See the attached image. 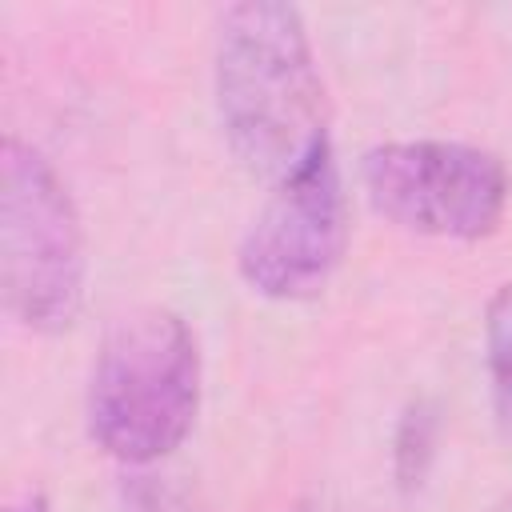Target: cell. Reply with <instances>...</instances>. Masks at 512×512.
<instances>
[{
	"mask_svg": "<svg viewBox=\"0 0 512 512\" xmlns=\"http://www.w3.org/2000/svg\"><path fill=\"white\" fill-rule=\"evenodd\" d=\"M216 116L232 156L272 184L328 144L324 80L292 4L244 0L216 28Z\"/></svg>",
	"mask_w": 512,
	"mask_h": 512,
	"instance_id": "6da1fadb",
	"label": "cell"
},
{
	"mask_svg": "<svg viewBox=\"0 0 512 512\" xmlns=\"http://www.w3.org/2000/svg\"><path fill=\"white\" fill-rule=\"evenodd\" d=\"M200 408V352L168 308H132L112 320L88 376V432L124 460L152 464L180 448Z\"/></svg>",
	"mask_w": 512,
	"mask_h": 512,
	"instance_id": "7a4b0ae2",
	"label": "cell"
},
{
	"mask_svg": "<svg viewBox=\"0 0 512 512\" xmlns=\"http://www.w3.org/2000/svg\"><path fill=\"white\" fill-rule=\"evenodd\" d=\"M84 228L56 168L24 140L0 148V288L32 332H64L84 300Z\"/></svg>",
	"mask_w": 512,
	"mask_h": 512,
	"instance_id": "3957f363",
	"label": "cell"
},
{
	"mask_svg": "<svg viewBox=\"0 0 512 512\" xmlns=\"http://www.w3.org/2000/svg\"><path fill=\"white\" fill-rule=\"evenodd\" d=\"M360 176L372 208L420 236L480 240L496 232L508 208V168L476 144H376L364 152Z\"/></svg>",
	"mask_w": 512,
	"mask_h": 512,
	"instance_id": "277c9868",
	"label": "cell"
},
{
	"mask_svg": "<svg viewBox=\"0 0 512 512\" xmlns=\"http://www.w3.org/2000/svg\"><path fill=\"white\" fill-rule=\"evenodd\" d=\"M344 244V188L332 144H324L272 188L240 240L236 268L244 284L268 300H308L332 280Z\"/></svg>",
	"mask_w": 512,
	"mask_h": 512,
	"instance_id": "5b68a950",
	"label": "cell"
},
{
	"mask_svg": "<svg viewBox=\"0 0 512 512\" xmlns=\"http://www.w3.org/2000/svg\"><path fill=\"white\" fill-rule=\"evenodd\" d=\"M484 356L500 428L512 436V284H504L484 312Z\"/></svg>",
	"mask_w": 512,
	"mask_h": 512,
	"instance_id": "8992f818",
	"label": "cell"
},
{
	"mask_svg": "<svg viewBox=\"0 0 512 512\" xmlns=\"http://www.w3.org/2000/svg\"><path fill=\"white\" fill-rule=\"evenodd\" d=\"M432 448H436V412L428 404H412L396 428V480L400 488H416L428 472V460H432Z\"/></svg>",
	"mask_w": 512,
	"mask_h": 512,
	"instance_id": "52a82bcc",
	"label": "cell"
},
{
	"mask_svg": "<svg viewBox=\"0 0 512 512\" xmlns=\"http://www.w3.org/2000/svg\"><path fill=\"white\" fill-rule=\"evenodd\" d=\"M12 512H48V504H44V496H24V504H16Z\"/></svg>",
	"mask_w": 512,
	"mask_h": 512,
	"instance_id": "ba28073f",
	"label": "cell"
},
{
	"mask_svg": "<svg viewBox=\"0 0 512 512\" xmlns=\"http://www.w3.org/2000/svg\"><path fill=\"white\" fill-rule=\"evenodd\" d=\"M496 512H512V496H508V500H504V504H500Z\"/></svg>",
	"mask_w": 512,
	"mask_h": 512,
	"instance_id": "9c48e42d",
	"label": "cell"
}]
</instances>
